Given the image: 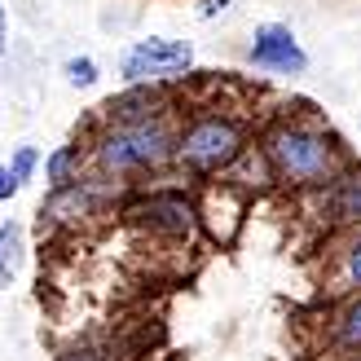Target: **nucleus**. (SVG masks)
I'll list each match as a JSON object with an SVG mask.
<instances>
[{"mask_svg": "<svg viewBox=\"0 0 361 361\" xmlns=\"http://www.w3.org/2000/svg\"><path fill=\"white\" fill-rule=\"evenodd\" d=\"M172 133L159 119H137V123H119L115 133H106L97 141V164L106 172H146L172 159Z\"/></svg>", "mask_w": 361, "mask_h": 361, "instance_id": "nucleus-1", "label": "nucleus"}, {"mask_svg": "<svg viewBox=\"0 0 361 361\" xmlns=\"http://www.w3.org/2000/svg\"><path fill=\"white\" fill-rule=\"evenodd\" d=\"M269 164L295 185H317L335 176V141L309 128H278L269 137Z\"/></svg>", "mask_w": 361, "mask_h": 361, "instance_id": "nucleus-2", "label": "nucleus"}, {"mask_svg": "<svg viewBox=\"0 0 361 361\" xmlns=\"http://www.w3.org/2000/svg\"><path fill=\"white\" fill-rule=\"evenodd\" d=\"M172 154L194 172H221L243 154V128L233 119H221V115L198 119L194 128H185V137L172 146Z\"/></svg>", "mask_w": 361, "mask_h": 361, "instance_id": "nucleus-3", "label": "nucleus"}, {"mask_svg": "<svg viewBox=\"0 0 361 361\" xmlns=\"http://www.w3.org/2000/svg\"><path fill=\"white\" fill-rule=\"evenodd\" d=\"M190 66H194V44L190 40H168V35H150V40H137L119 53V75L128 84L172 80Z\"/></svg>", "mask_w": 361, "mask_h": 361, "instance_id": "nucleus-4", "label": "nucleus"}, {"mask_svg": "<svg viewBox=\"0 0 361 361\" xmlns=\"http://www.w3.org/2000/svg\"><path fill=\"white\" fill-rule=\"evenodd\" d=\"M251 66L256 71H274V75H304L309 71V53L300 49V40L291 35V27L282 23H264L251 35Z\"/></svg>", "mask_w": 361, "mask_h": 361, "instance_id": "nucleus-5", "label": "nucleus"}, {"mask_svg": "<svg viewBox=\"0 0 361 361\" xmlns=\"http://www.w3.org/2000/svg\"><path fill=\"white\" fill-rule=\"evenodd\" d=\"M137 216H146V225L168 229V233H190V229H194V207L185 203V198H176V194H159V198H150V203L141 207Z\"/></svg>", "mask_w": 361, "mask_h": 361, "instance_id": "nucleus-6", "label": "nucleus"}, {"mask_svg": "<svg viewBox=\"0 0 361 361\" xmlns=\"http://www.w3.org/2000/svg\"><path fill=\"white\" fill-rule=\"evenodd\" d=\"M331 203H335V221H361V164H353L344 176H331Z\"/></svg>", "mask_w": 361, "mask_h": 361, "instance_id": "nucleus-7", "label": "nucleus"}, {"mask_svg": "<svg viewBox=\"0 0 361 361\" xmlns=\"http://www.w3.org/2000/svg\"><path fill=\"white\" fill-rule=\"evenodd\" d=\"M18 264H23V225L5 221V225H0V291L13 282Z\"/></svg>", "mask_w": 361, "mask_h": 361, "instance_id": "nucleus-8", "label": "nucleus"}, {"mask_svg": "<svg viewBox=\"0 0 361 361\" xmlns=\"http://www.w3.org/2000/svg\"><path fill=\"white\" fill-rule=\"evenodd\" d=\"M75 164H80V146H58V150L44 159L49 185H53V190H62V185H71V180H80V176H75Z\"/></svg>", "mask_w": 361, "mask_h": 361, "instance_id": "nucleus-9", "label": "nucleus"}, {"mask_svg": "<svg viewBox=\"0 0 361 361\" xmlns=\"http://www.w3.org/2000/svg\"><path fill=\"white\" fill-rule=\"evenodd\" d=\"M5 168H9V176H13V185L23 190V180H31V172L40 168V150H35V146H18Z\"/></svg>", "mask_w": 361, "mask_h": 361, "instance_id": "nucleus-10", "label": "nucleus"}, {"mask_svg": "<svg viewBox=\"0 0 361 361\" xmlns=\"http://www.w3.org/2000/svg\"><path fill=\"white\" fill-rule=\"evenodd\" d=\"M62 75H66L71 88H93V84H97V62H93V58H66Z\"/></svg>", "mask_w": 361, "mask_h": 361, "instance_id": "nucleus-11", "label": "nucleus"}, {"mask_svg": "<svg viewBox=\"0 0 361 361\" xmlns=\"http://www.w3.org/2000/svg\"><path fill=\"white\" fill-rule=\"evenodd\" d=\"M339 339H344V344H361V300L339 317Z\"/></svg>", "mask_w": 361, "mask_h": 361, "instance_id": "nucleus-12", "label": "nucleus"}, {"mask_svg": "<svg viewBox=\"0 0 361 361\" xmlns=\"http://www.w3.org/2000/svg\"><path fill=\"white\" fill-rule=\"evenodd\" d=\"M58 361H111L102 348H75V353H66V357H58Z\"/></svg>", "mask_w": 361, "mask_h": 361, "instance_id": "nucleus-13", "label": "nucleus"}, {"mask_svg": "<svg viewBox=\"0 0 361 361\" xmlns=\"http://www.w3.org/2000/svg\"><path fill=\"white\" fill-rule=\"evenodd\" d=\"M348 278H353V282L361 286V238H357V243L348 247Z\"/></svg>", "mask_w": 361, "mask_h": 361, "instance_id": "nucleus-14", "label": "nucleus"}, {"mask_svg": "<svg viewBox=\"0 0 361 361\" xmlns=\"http://www.w3.org/2000/svg\"><path fill=\"white\" fill-rule=\"evenodd\" d=\"M13 194H18V185H13V176H9V168L0 164V203H9Z\"/></svg>", "mask_w": 361, "mask_h": 361, "instance_id": "nucleus-15", "label": "nucleus"}, {"mask_svg": "<svg viewBox=\"0 0 361 361\" xmlns=\"http://www.w3.org/2000/svg\"><path fill=\"white\" fill-rule=\"evenodd\" d=\"M9 53V18H5V5H0V62Z\"/></svg>", "mask_w": 361, "mask_h": 361, "instance_id": "nucleus-16", "label": "nucleus"}, {"mask_svg": "<svg viewBox=\"0 0 361 361\" xmlns=\"http://www.w3.org/2000/svg\"><path fill=\"white\" fill-rule=\"evenodd\" d=\"M221 9H229V0H203V9H198V13H203V18H216Z\"/></svg>", "mask_w": 361, "mask_h": 361, "instance_id": "nucleus-17", "label": "nucleus"}]
</instances>
